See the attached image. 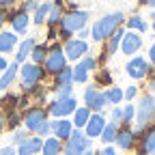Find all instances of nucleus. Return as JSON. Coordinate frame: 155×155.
Masks as SVG:
<instances>
[{"instance_id":"nucleus-41","label":"nucleus","mask_w":155,"mask_h":155,"mask_svg":"<svg viewBox=\"0 0 155 155\" xmlns=\"http://www.w3.org/2000/svg\"><path fill=\"white\" fill-rule=\"evenodd\" d=\"M37 136H39V138H48V136H52V125H50V121L41 125V129L37 131Z\"/></svg>"},{"instance_id":"nucleus-40","label":"nucleus","mask_w":155,"mask_h":155,"mask_svg":"<svg viewBox=\"0 0 155 155\" xmlns=\"http://www.w3.org/2000/svg\"><path fill=\"white\" fill-rule=\"evenodd\" d=\"M37 7H39V0H26L24 7H22V11L30 15V13H35V11H37Z\"/></svg>"},{"instance_id":"nucleus-35","label":"nucleus","mask_w":155,"mask_h":155,"mask_svg":"<svg viewBox=\"0 0 155 155\" xmlns=\"http://www.w3.org/2000/svg\"><path fill=\"white\" fill-rule=\"evenodd\" d=\"M28 136H30V134H28L24 127H22V129H15L13 136H11V147H19V144H22V142L28 138Z\"/></svg>"},{"instance_id":"nucleus-21","label":"nucleus","mask_w":155,"mask_h":155,"mask_svg":"<svg viewBox=\"0 0 155 155\" xmlns=\"http://www.w3.org/2000/svg\"><path fill=\"white\" fill-rule=\"evenodd\" d=\"M63 153V142L56 140L54 136L43 138V147H41V155H61Z\"/></svg>"},{"instance_id":"nucleus-4","label":"nucleus","mask_w":155,"mask_h":155,"mask_svg":"<svg viewBox=\"0 0 155 155\" xmlns=\"http://www.w3.org/2000/svg\"><path fill=\"white\" fill-rule=\"evenodd\" d=\"M93 140L86 138L82 129H73L71 136L63 142V155H84L86 151H91Z\"/></svg>"},{"instance_id":"nucleus-24","label":"nucleus","mask_w":155,"mask_h":155,"mask_svg":"<svg viewBox=\"0 0 155 155\" xmlns=\"http://www.w3.org/2000/svg\"><path fill=\"white\" fill-rule=\"evenodd\" d=\"M125 24H127V30L138 32V35H144V32L149 30V24L144 22V17H140V15H131V17H127Z\"/></svg>"},{"instance_id":"nucleus-27","label":"nucleus","mask_w":155,"mask_h":155,"mask_svg":"<svg viewBox=\"0 0 155 155\" xmlns=\"http://www.w3.org/2000/svg\"><path fill=\"white\" fill-rule=\"evenodd\" d=\"M50 7H52V0H45V2H39V7H37V11L32 13V22L35 24H45V17H48V13H50Z\"/></svg>"},{"instance_id":"nucleus-47","label":"nucleus","mask_w":155,"mask_h":155,"mask_svg":"<svg viewBox=\"0 0 155 155\" xmlns=\"http://www.w3.org/2000/svg\"><path fill=\"white\" fill-rule=\"evenodd\" d=\"M151 63L155 65V43L149 48V65H151Z\"/></svg>"},{"instance_id":"nucleus-10","label":"nucleus","mask_w":155,"mask_h":155,"mask_svg":"<svg viewBox=\"0 0 155 155\" xmlns=\"http://www.w3.org/2000/svg\"><path fill=\"white\" fill-rule=\"evenodd\" d=\"M84 106H86L91 112H104V108L108 106L104 91H101L99 86H95V84L86 86V88H84Z\"/></svg>"},{"instance_id":"nucleus-33","label":"nucleus","mask_w":155,"mask_h":155,"mask_svg":"<svg viewBox=\"0 0 155 155\" xmlns=\"http://www.w3.org/2000/svg\"><path fill=\"white\" fill-rule=\"evenodd\" d=\"M71 75H73V82L75 84H84L88 80V71L80 63H75V67H71Z\"/></svg>"},{"instance_id":"nucleus-5","label":"nucleus","mask_w":155,"mask_h":155,"mask_svg":"<svg viewBox=\"0 0 155 155\" xmlns=\"http://www.w3.org/2000/svg\"><path fill=\"white\" fill-rule=\"evenodd\" d=\"M19 78H22V91L28 93L32 86L41 84V80L45 78V69H43V65L24 63L22 67H19Z\"/></svg>"},{"instance_id":"nucleus-28","label":"nucleus","mask_w":155,"mask_h":155,"mask_svg":"<svg viewBox=\"0 0 155 155\" xmlns=\"http://www.w3.org/2000/svg\"><path fill=\"white\" fill-rule=\"evenodd\" d=\"M123 35H125V28L121 26L119 30H116L110 39H108V43H106V52H108V56H112L116 50H119L121 48V39H123Z\"/></svg>"},{"instance_id":"nucleus-30","label":"nucleus","mask_w":155,"mask_h":155,"mask_svg":"<svg viewBox=\"0 0 155 155\" xmlns=\"http://www.w3.org/2000/svg\"><path fill=\"white\" fill-rule=\"evenodd\" d=\"M116 131H119V125H114V123H106V127H104V131H101V142L104 144H112L114 140H116Z\"/></svg>"},{"instance_id":"nucleus-39","label":"nucleus","mask_w":155,"mask_h":155,"mask_svg":"<svg viewBox=\"0 0 155 155\" xmlns=\"http://www.w3.org/2000/svg\"><path fill=\"white\" fill-rule=\"evenodd\" d=\"M73 93V86H63V88H54V95L56 99H65V97H71Z\"/></svg>"},{"instance_id":"nucleus-17","label":"nucleus","mask_w":155,"mask_h":155,"mask_svg":"<svg viewBox=\"0 0 155 155\" xmlns=\"http://www.w3.org/2000/svg\"><path fill=\"white\" fill-rule=\"evenodd\" d=\"M7 19L11 22L15 35H24V32L28 30V26H30V15L24 13L22 9H17V11H13L11 15H7Z\"/></svg>"},{"instance_id":"nucleus-15","label":"nucleus","mask_w":155,"mask_h":155,"mask_svg":"<svg viewBox=\"0 0 155 155\" xmlns=\"http://www.w3.org/2000/svg\"><path fill=\"white\" fill-rule=\"evenodd\" d=\"M114 144L119 147V149H123V151H131V149L136 147L134 129H131L129 125H121L119 131H116V140H114Z\"/></svg>"},{"instance_id":"nucleus-54","label":"nucleus","mask_w":155,"mask_h":155,"mask_svg":"<svg viewBox=\"0 0 155 155\" xmlns=\"http://www.w3.org/2000/svg\"><path fill=\"white\" fill-rule=\"evenodd\" d=\"M151 19H153V30H155V11L151 13Z\"/></svg>"},{"instance_id":"nucleus-26","label":"nucleus","mask_w":155,"mask_h":155,"mask_svg":"<svg viewBox=\"0 0 155 155\" xmlns=\"http://www.w3.org/2000/svg\"><path fill=\"white\" fill-rule=\"evenodd\" d=\"M88 119H91V110L86 108V106H82V108H75V112H73V129H84V125L88 123Z\"/></svg>"},{"instance_id":"nucleus-3","label":"nucleus","mask_w":155,"mask_h":155,"mask_svg":"<svg viewBox=\"0 0 155 155\" xmlns=\"http://www.w3.org/2000/svg\"><path fill=\"white\" fill-rule=\"evenodd\" d=\"M136 123L138 127L136 129H142V127H149L155 123V97L153 95H142L138 106H136Z\"/></svg>"},{"instance_id":"nucleus-53","label":"nucleus","mask_w":155,"mask_h":155,"mask_svg":"<svg viewBox=\"0 0 155 155\" xmlns=\"http://www.w3.org/2000/svg\"><path fill=\"white\" fill-rule=\"evenodd\" d=\"M84 155H99V151H93V149H91V151H86Z\"/></svg>"},{"instance_id":"nucleus-19","label":"nucleus","mask_w":155,"mask_h":155,"mask_svg":"<svg viewBox=\"0 0 155 155\" xmlns=\"http://www.w3.org/2000/svg\"><path fill=\"white\" fill-rule=\"evenodd\" d=\"M63 0H52V7H50V13L45 17V24L50 28H58V22H61V17H63Z\"/></svg>"},{"instance_id":"nucleus-1","label":"nucleus","mask_w":155,"mask_h":155,"mask_svg":"<svg viewBox=\"0 0 155 155\" xmlns=\"http://www.w3.org/2000/svg\"><path fill=\"white\" fill-rule=\"evenodd\" d=\"M123 24H125V13L123 11H114V13L104 15L101 19H97V22L93 24V28H91L93 41H97V43L106 41V39H110Z\"/></svg>"},{"instance_id":"nucleus-52","label":"nucleus","mask_w":155,"mask_h":155,"mask_svg":"<svg viewBox=\"0 0 155 155\" xmlns=\"http://www.w3.org/2000/svg\"><path fill=\"white\" fill-rule=\"evenodd\" d=\"M149 88L155 93V75H151V80H149Z\"/></svg>"},{"instance_id":"nucleus-49","label":"nucleus","mask_w":155,"mask_h":155,"mask_svg":"<svg viewBox=\"0 0 155 155\" xmlns=\"http://www.w3.org/2000/svg\"><path fill=\"white\" fill-rule=\"evenodd\" d=\"M140 5H147V7L155 9V0H140Z\"/></svg>"},{"instance_id":"nucleus-7","label":"nucleus","mask_w":155,"mask_h":155,"mask_svg":"<svg viewBox=\"0 0 155 155\" xmlns=\"http://www.w3.org/2000/svg\"><path fill=\"white\" fill-rule=\"evenodd\" d=\"M22 123H24V129H26L28 134H37L39 129H41L43 123H48V112H45V108H41V106L28 108V110L22 114Z\"/></svg>"},{"instance_id":"nucleus-29","label":"nucleus","mask_w":155,"mask_h":155,"mask_svg":"<svg viewBox=\"0 0 155 155\" xmlns=\"http://www.w3.org/2000/svg\"><path fill=\"white\" fill-rule=\"evenodd\" d=\"M104 95H106V101L112 106H119L123 101V88H119V86H108V91H104Z\"/></svg>"},{"instance_id":"nucleus-43","label":"nucleus","mask_w":155,"mask_h":155,"mask_svg":"<svg viewBox=\"0 0 155 155\" xmlns=\"http://www.w3.org/2000/svg\"><path fill=\"white\" fill-rule=\"evenodd\" d=\"M0 155H17V151H15V147H2V149H0Z\"/></svg>"},{"instance_id":"nucleus-37","label":"nucleus","mask_w":155,"mask_h":155,"mask_svg":"<svg viewBox=\"0 0 155 155\" xmlns=\"http://www.w3.org/2000/svg\"><path fill=\"white\" fill-rule=\"evenodd\" d=\"M134 116H136V106L127 104V106L123 108V125H129V123L134 121Z\"/></svg>"},{"instance_id":"nucleus-11","label":"nucleus","mask_w":155,"mask_h":155,"mask_svg":"<svg viewBox=\"0 0 155 155\" xmlns=\"http://www.w3.org/2000/svg\"><path fill=\"white\" fill-rule=\"evenodd\" d=\"M63 54L67 61H82V58L88 54V43L86 41H80V39H67L65 45H63Z\"/></svg>"},{"instance_id":"nucleus-18","label":"nucleus","mask_w":155,"mask_h":155,"mask_svg":"<svg viewBox=\"0 0 155 155\" xmlns=\"http://www.w3.org/2000/svg\"><path fill=\"white\" fill-rule=\"evenodd\" d=\"M41 147H43V138H39V136H28L15 151H17V155H39L41 153Z\"/></svg>"},{"instance_id":"nucleus-9","label":"nucleus","mask_w":155,"mask_h":155,"mask_svg":"<svg viewBox=\"0 0 155 155\" xmlns=\"http://www.w3.org/2000/svg\"><path fill=\"white\" fill-rule=\"evenodd\" d=\"M75 108H78V99L71 95V97H65V99H54V101H50L48 108H45V112L52 114L54 119H67L69 114L75 112Z\"/></svg>"},{"instance_id":"nucleus-44","label":"nucleus","mask_w":155,"mask_h":155,"mask_svg":"<svg viewBox=\"0 0 155 155\" xmlns=\"http://www.w3.org/2000/svg\"><path fill=\"white\" fill-rule=\"evenodd\" d=\"M99 155H116V151H114V147H112V144H106V147L99 151Z\"/></svg>"},{"instance_id":"nucleus-36","label":"nucleus","mask_w":155,"mask_h":155,"mask_svg":"<svg viewBox=\"0 0 155 155\" xmlns=\"http://www.w3.org/2000/svg\"><path fill=\"white\" fill-rule=\"evenodd\" d=\"M80 65H82L86 71H97V65H99V63H97V58H95V56H88V54H86L82 61H80Z\"/></svg>"},{"instance_id":"nucleus-20","label":"nucleus","mask_w":155,"mask_h":155,"mask_svg":"<svg viewBox=\"0 0 155 155\" xmlns=\"http://www.w3.org/2000/svg\"><path fill=\"white\" fill-rule=\"evenodd\" d=\"M17 71H19V65H17V63H9V67H7L2 73H0V93L7 91V88L13 84Z\"/></svg>"},{"instance_id":"nucleus-2","label":"nucleus","mask_w":155,"mask_h":155,"mask_svg":"<svg viewBox=\"0 0 155 155\" xmlns=\"http://www.w3.org/2000/svg\"><path fill=\"white\" fill-rule=\"evenodd\" d=\"M88 24V11H67L63 13L61 22H58V35H61L65 41L71 39L75 32H80L82 28H86Z\"/></svg>"},{"instance_id":"nucleus-51","label":"nucleus","mask_w":155,"mask_h":155,"mask_svg":"<svg viewBox=\"0 0 155 155\" xmlns=\"http://www.w3.org/2000/svg\"><path fill=\"white\" fill-rule=\"evenodd\" d=\"M5 22H7V13H5V11H0V28H2Z\"/></svg>"},{"instance_id":"nucleus-22","label":"nucleus","mask_w":155,"mask_h":155,"mask_svg":"<svg viewBox=\"0 0 155 155\" xmlns=\"http://www.w3.org/2000/svg\"><path fill=\"white\" fill-rule=\"evenodd\" d=\"M35 43H37V41H35L32 37H26L24 41L19 43V48H17V54H15V63H17V65H22V63L26 61V58L30 56V50L35 48Z\"/></svg>"},{"instance_id":"nucleus-8","label":"nucleus","mask_w":155,"mask_h":155,"mask_svg":"<svg viewBox=\"0 0 155 155\" xmlns=\"http://www.w3.org/2000/svg\"><path fill=\"white\" fill-rule=\"evenodd\" d=\"M65 67H67V58L63 54V48L58 45V43H54L52 48H48V56H45L43 69H45V73L56 75L58 71H63Z\"/></svg>"},{"instance_id":"nucleus-6","label":"nucleus","mask_w":155,"mask_h":155,"mask_svg":"<svg viewBox=\"0 0 155 155\" xmlns=\"http://www.w3.org/2000/svg\"><path fill=\"white\" fill-rule=\"evenodd\" d=\"M136 144H138V153L136 155H153L155 153V123L142 129H134Z\"/></svg>"},{"instance_id":"nucleus-13","label":"nucleus","mask_w":155,"mask_h":155,"mask_svg":"<svg viewBox=\"0 0 155 155\" xmlns=\"http://www.w3.org/2000/svg\"><path fill=\"white\" fill-rule=\"evenodd\" d=\"M142 43H144L142 35L131 32V30H125V35H123V39H121V48H119V50H121L125 56H136V54L140 52Z\"/></svg>"},{"instance_id":"nucleus-38","label":"nucleus","mask_w":155,"mask_h":155,"mask_svg":"<svg viewBox=\"0 0 155 155\" xmlns=\"http://www.w3.org/2000/svg\"><path fill=\"white\" fill-rule=\"evenodd\" d=\"M110 123H114V125H123V108H119V106H114L112 108V114H110Z\"/></svg>"},{"instance_id":"nucleus-31","label":"nucleus","mask_w":155,"mask_h":155,"mask_svg":"<svg viewBox=\"0 0 155 155\" xmlns=\"http://www.w3.org/2000/svg\"><path fill=\"white\" fill-rule=\"evenodd\" d=\"M45 56H48V45H39L35 43V48L30 50V58L35 65H43L45 63Z\"/></svg>"},{"instance_id":"nucleus-46","label":"nucleus","mask_w":155,"mask_h":155,"mask_svg":"<svg viewBox=\"0 0 155 155\" xmlns=\"http://www.w3.org/2000/svg\"><path fill=\"white\" fill-rule=\"evenodd\" d=\"M86 37H91V30H86V28H82L80 32H78V37H75V39H80V41H86Z\"/></svg>"},{"instance_id":"nucleus-12","label":"nucleus","mask_w":155,"mask_h":155,"mask_svg":"<svg viewBox=\"0 0 155 155\" xmlns=\"http://www.w3.org/2000/svg\"><path fill=\"white\" fill-rule=\"evenodd\" d=\"M127 75L134 78V80H144V78L151 73V65L144 56H131V61L127 63Z\"/></svg>"},{"instance_id":"nucleus-23","label":"nucleus","mask_w":155,"mask_h":155,"mask_svg":"<svg viewBox=\"0 0 155 155\" xmlns=\"http://www.w3.org/2000/svg\"><path fill=\"white\" fill-rule=\"evenodd\" d=\"M17 48V35L15 32H0V54H9Z\"/></svg>"},{"instance_id":"nucleus-45","label":"nucleus","mask_w":155,"mask_h":155,"mask_svg":"<svg viewBox=\"0 0 155 155\" xmlns=\"http://www.w3.org/2000/svg\"><path fill=\"white\" fill-rule=\"evenodd\" d=\"M17 2V0H0V11L2 9H9V7H13Z\"/></svg>"},{"instance_id":"nucleus-34","label":"nucleus","mask_w":155,"mask_h":155,"mask_svg":"<svg viewBox=\"0 0 155 155\" xmlns=\"http://www.w3.org/2000/svg\"><path fill=\"white\" fill-rule=\"evenodd\" d=\"M95 86H112V75H110V71L108 69H99L97 71V75H95Z\"/></svg>"},{"instance_id":"nucleus-14","label":"nucleus","mask_w":155,"mask_h":155,"mask_svg":"<svg viewBox=\"0 0 155 155\" xmlns=\"http://www.w3.org/2000/svg\"><path fill=\"white\" fill-rule=\"evenodd\" d=\"M106 116H104V112H91V119H88V123L84 125V136L86 138H99L101 136V131H104V127H106Z\"/></svg>"},{"instance_id":"nucleus-32","label":"nucleus","mask_w":155,"mask_h":155,"mask_svg":"<svg viewBox=\"0 0 155 155\" xmlns=\"http://www.w3.org/2000/svg\"><path fill=\"white\" fill-rule=\"evenodd\" d=\"M19 123H22V112L19 110H11V112H7V116H5V127H11L13 131L19 127Z\"/></svg>"},{"instance_id":"nucleus-16","label":"nucleus","mask_w":155,"mask_h":155,"mask_svg":"<svg viewBox=\"0 0 155 155\" xmlns=\"http://www.w3.org/2000/svg\"><path fill=\"white\" fill-rule=\"evenodd\" d=\"M50 125H52V136L61 142H65L73 131V123L69 119H54V121H50Z\"/></svg>"},{"instance_id":"nucleus-50","label":"nucleus","mask_w":155,"mask_h":155,"mask_svg":"<svg viewBox=\"0 0 155 155\" xmlns=\"http://www.w3.org/2000/svg\"><path fill=\"white\" fill-rule=\"evenodd\" d=\"M5 129V112H0V134Z\"/></svg>"},{"instance_id":"nucleus-48","label":"nucleus","mask_w":155,"mask_h":155,"mask_svg":"<svg viewBox=\"0 0 155 155\" xmlns=\"http://www.w3.org/2000/svg\"><path fill=\"white\" fill-rule=\"evenodd\" d=\"M7 67H9V63H7V58H5V56H0V73H2V71H5Z\"/></svg>"},{"instance_id":"nucleus-25","label":"nucleus","mask_w":155,"mask_h":155,"mask_svg":"<svg viewBox=\"0 0 155 155\" xmlns=\"http://www.w3.org/2000/svg\"><path fill=\"white\" fill-rule=\"evenodd\" d=\"M63 86H73V75H71V67L67 65L63 71H58L54 75V88H63ZM52 88V91H54Z\"/></svg>"},{"instance_id":"nucleus-42","label":"nucleus","mask_w":155,"mask_h":155,"mask_svg":"<svg viewBox=\"0 0 155 155\" xmlns=\"http://www.w3.org/2000/svg\"><path fill=\"white\" fill-rule=\"evenodd\" d=\"M136 95H138V86H127V91H123V99L131 101Z\"/></svg>"}]
</instances>
